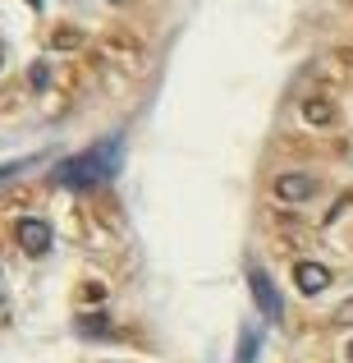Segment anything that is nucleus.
Returning a JSON list of instances; mask_svg holds the SVG:
<instances>
[{
	"label": "nucleus",
	"instance_id": "f257e3e1",
	"mask_svg": "<svg viewBox=\"0 0 353 363\" xmlns=\"http://www.w3.org/2000/svg\"><path fill=\"white\" fill-rule=\"evenodd\" d=\"M120 166H124V138L110 133V138H101V143H92V147L64 157L51 179L60 189H97V184H106V179H115Z\"/></svg>",
	"mask_w": 353,
	"mask_h": 363
},
{
	"label": "nucleus",
	"instance_id": "f03ea898",
	"mask_svg": "<svg viewBox=\"0 0 353 363\" xmlns=\"http://www.w3.org/2000/svg\"><path fill=\"white\" fill-rule=\"evenodd\" d=\"M248 290H253V303H257V313H262L266 322H280L284 318V299H280V290H275V281L266 276V267H248Z\"/></svg>",
	"mask_w": 353,
	"mask_h": 363
},
{
	"label": "nucleus",
	"instance_id": "7ed1b4c3",
	"mask_svg": "<svg viewBox=\"0 0 353 363\" xmlns=\"http://www.w3.org/2000/svg\"><path fill=\"white\" fill-rule=\"evenodd\" d=\"M18 244H23V253H33V257L51 253V225H46L42 216H23V221H18Z\"/></svg>",
	"mask_w": 353,
	"mask_h": 363
},
{
	"label": "nucleus",
	"instance_id": "20e7f679",
	"mask_svg": "<svg viewBox=\"0 0 353 363\" xmlns=\"http://www.w3.org/2000/svg\"><path fill=\"white\" fill-rule=\"evenodd\" d=\"M275 194H280L284 203H308V198L317 194V179L312 175H280L275 179Z\"/></svg>",
	"mask_w": 353,
	"mask_h": 363
},
{
	"label": "nucleus",
	"instance_id": "39448f33",
	"mask_svg": "<svg viewBox=\"0 0 353 363\" xmlns=\"http://www.w3.org/2000/svg\"><path fill=\"white\" fill-rule=\"evenodd\" d=\"M294 281H299L303 294H321L330 285V272L321 262H299V267H294Z\"/></svg>",
	"mask_w": 353,
	"mask_h": 363
},
{
	"label": "nucleus",
	"instance_id": "423d86ee",
	"mask_svg": "<svg viewBox=\"0 0 353 363\" xmlns=\"http://www.w3.org/2000/svg\"><path fill=\"white\" fill-rule=\"evenodd\" d=\"M257 345H262L257 327H243V331H238V354H234V363H253L257 359Z\"/></svg>",
	"mask_w": 353,
	"mask_h": 363
},
{
	"label": "nucleus",
	"instance_id": "0eeeda50",
	"mask_svg": "<svg viewBox=\"0 0 353 363\" xmlns=\"http://www.w3.org/2000/svg\"><path fill=\"white\" fill-rule=\"evenodd\" d=\"M37 161H42V152H37V157H18V161H5V166H0V184H9V179H18V175H28V170H33Z\"/></svg>",
	"mask_w": 353,
	"mask_h": 363
},
{
	"label": "nucleus",
	"instance_id": "6e6552de",
	"mask_svg": "<svg viewBox=\"0 0 353 363\" xmlns=\"http://www.w3.org/2000/svg\"><path fill=\"white\" fill-rule=\"evenodd\" d=\"M303 116H308L312 124H330V120H335V111H330V101H317V97H312L308 106H303Z\"/></svg>",
	"mask_w": 353,
	"mask_h": 363
},
{
	"label": "nucleus",
	"instance_id": "1a4fd4ad",
	"mask_svg": "<svg viewBox=\"0 0 353 363\" xmlns=\"http://www.w3.org/2000/svg\"><path fill=\"white\" fill-rule=\"evenodd\" d=\"M79 331L83 336H110V322L106 318H79Z\"/></svg>",
	"mask_w": 353,
	"mask_h": 363
},
{
	"label": "nucleus",
	"instance_id": "9d476101",
	"mask_svg": "<svg viewBox=\"0 0 353 363\" xmlns=\"http://www.w3.org/2000/svg\"><path fill=\"white\" fill-rule=\"evenodd\" d=\"M51 83V74H46V65H33V88H46Z\"/></svg>",
	"mask_w": 353,
	"mask_h": 363
},
{
	"label": "nucleus",
	"instance_id": "9b49d317",
	"mask_svg": "<svg viewBox=\"0 0 353 363\" xmlns=\"http://www.w3.org/2000/svg\"><path fill=\"white\" fill-rule=\"evenodd\" d=\"M335 318H340V322H353V299H349V303H340V313H335Z\"/></svg>",
	"mask_w": 353,
	"mask_h": 363
},
{
	"label": "nucleus",
	"instance_id": "f8f14e48",
	"mask_svg": "<svg viewBox=\"0 0 353 363\" xmlns=\"http://www.w3.org/2000/svg\"><path fill=\"white\" fill-rule=\"evenodd\" d=\"M345 354H349V363H353V340H349V350H345Z\"/></svg>",
	"mask_w": 353,
	"mask_h": 363
},
{
	"label": "nucleus",
	"instance_id": "ddd939ff",
	"mask_svg": "<svg viewBox=\"0 0 353 363\" xmlns=\"http://www.w3.org/2000/svg\"><path fill=\"white\" fill-rule=\"evenodd\" d=\"M0 60H5V46H0Z\"/></svg>",
	"mask_w": 353,
	"mask_h": 363
},
{
	"label": "nucleus",
	"instance_id": "4468645a",
	"mask_svg": "<svg viewBox=\"0 0 353 363\" xmlns=\"http://www.w3.org/2000/svg\"><path fill=\"white\" fill-rule=\"evenodd\" d=\"M115 5H120V0H115Z\"/></svg>",
	"mask_w": 353,
	"mask_h": 363
}]
</instances>
